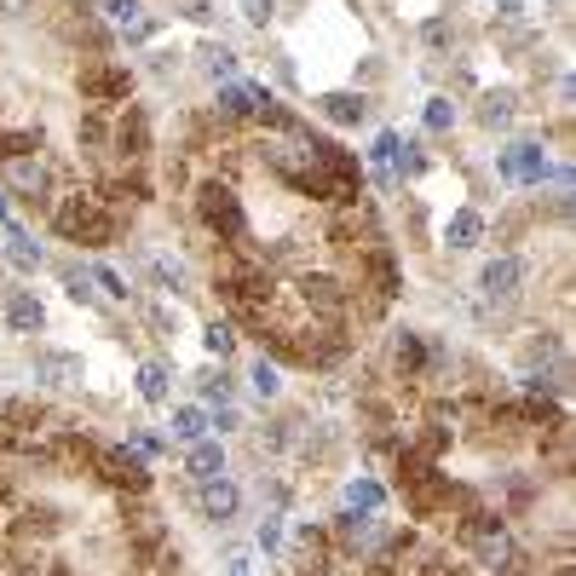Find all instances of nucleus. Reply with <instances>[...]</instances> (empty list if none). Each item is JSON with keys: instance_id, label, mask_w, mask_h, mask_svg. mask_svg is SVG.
Listing matches in <instances>:
<instances>
[{"instance_id": "nucleus-46", "label": "nucleus", "mask_w": 576, "mask_h": 576, "mask_svg": "<svg viewBox=\"0 0 576 576\" xmlns=\"http://www.w3.org/2000/svg\"><path fill=\"white\" fill-rule=\"evenodd\" d=\"M242 18L254 23V30H265V23L278 18V0H242Z\"/></svg>"}, {"instance_id": "nucleus-49", "label": "nucleus", "mask_w": 576, "mask_h": 576, "mask_svg": "<svg viewBox=\"0 0 576 576\" xmlns=\"http://www.w3.org/2000/svg\"><path fill=\"white\" fill-rule=\"evenodd\" d=\"M133 449L150 461V456H162V438H156V433H144V427H133Z\"/></svg>"}, {"instance_id": "nucleus-39", "label": "nucleus", "mask_w": 576, "mask_h": 576, "mask_svg": "<svg viewBox=\"0 0 576 576\" xmlns=\"http://www.w3.org/2000/svg\"><path fill=\"white\" fill-rule=\"evenodd\" d=\"M64 294L75 300V306H105V294H98L93 271H64Z\"/></svg>"}, {"instance_id": "nucleus-5", "label": "nucleus", "mask_w": 576, "mask_h": 576, "mask_svg": "<svg viewBox=\"0 0 576 576\" xmlns=\"http://www.w3.org/2000/svg\"><path fill=\"white\" fill-rule=\"evenodd\" d=\"M547 144L542 139H519L508 150H496V180L502 185H547Z\"/></svg>"}, {"instance_id": "nucleus-16", "label": "nucleus", "mask_w": 576, "mask_h": 576, "mask_svg": "<svg viewBox=\"0 0 576 576\" xmlns=\"http://www.w3.org/2000/svg\"><path fill=\"white\" fill-rule=\"evenodd\" d=\"M260 81H219V93H214V110L225 116V121H231V128H237V121H254V110H260Z\"/></svg>"}, {"instance_id": "nucleus-52", "label": "nucleus", "mask_w": 576, "mask_h": 576, "mask_svg": "<svg viewBox=\"0 0 576 576\" xmlns=\"http://www.w3.org/2000/svg\"><path fill=\"white\" fill-rule=\"evenodd\" d=\"M519 18H524L519 0H502V7H496V23H519Z\"/></svg>"}, {"instance_id": "nucleus-12", "label": "nucleus", "mask_w": 576, "mask_h": 576, "mask_svg": "<svg viewBox=\"0 0 576 576\" xmlns=\"http://www.w3.org/2000/svg\"><path fill=\"white\" fill-rule=\"evenodd\" d=\"M467 554H472V565H479V576H502L508 559L519 554V542H513L508 524H496V531H479V536L467 542Z\"/></svg>"}, {"instance_id": "nucleus-17", "label": "nucleus", "mask_w": 576, "mask_h": 576, "mask_svg": "<svg viewBox=\"0 0 576 576\" xmlns=\"http://www.w3.org/2000/svg\"><path fill=\"white\" fill-rule=\"evenodd\" d=\"M317 116L335 121V128H363L369 121V98L358 87H340V93H323L317 98Z\"/></svg>"}, {"instance_id": "nucleus-3", "label": "nucleus", "mask_w": 576, "mask_h": 576, "mask_svg": "<svg viewBox=\"0 0 576 576\" xmlns=\"http://www.w3.org/2000/svg\"><path fill=\"white\" fill-rule=\"evenodd\" d=\"M75 87H81L87 105H128V98H133V69L121 58H81Z\"/></svg>"}, {"instance_id": "nucleus-34", "label": "nucleus", "mask_w": 576, "mask_h": 576, "mask_svg": "<svg viewBox=\"0 0 576 576\" xmlns=\"http://www.w3.org/2000/svg\"><path fill=\"white\" fill-rule=\"evenodd\" d=\"M196 392L208 398V404H231V392H237V381H231V369L225 363H208L203 374H196Z\"/></svg>"}, {"instance_id": "nucleus-15", "label": "nucleus", "mask_w": 576, "mask_h": 576, "mask_svg": "<svg viewBox=\"0 0 576 576\" xmlns=\"http://www.w3.org/2000/svg\"><path fill=\"white\" fill-rule=\"evenodd\" d=\"M392 369L404 374V381H421V374L433 369V346L421 340V329H392Z\"/></svg>"}, {"instance_id": "nucleus-6", "label": "nucleus", "mask_w": 576, "mask_h": 576, "mask_svg": "<svg viewBox=\"0 0 576 576\" xmlns=\"http://www.w3.org/2000/svg\"><path fill=\"white\" fill-rule=\"evenodd\" d=\"M358 289L381 294L387 306L404 294V265H398V254H392L387 242H374V248H363V254H358Z\"/></svg>"}, {"instance_id": "nucleus-1", "label": "nucleus", "mask_w": 576, "mask_h": 576, "mask_svg": "<svg viewBox=\"0 0 576 576\" xmlns=\"http://www.w3.org/2000/svg\"><path fill=\"white\" fill-rule=\"evenodd\" d=\"M196 196V219L208 225V237H219V242H248V208H242V196H237V185L231 180H203L191 191Z\"/></svg>"}, {"instance_id": "nucleus-42", "label": "nucleus", "mask_w": 576, "mask_h": 576, "mask_svg": "<svg viewBox=\"0 0 576 576\" xmlns=\"http://www.w3.org/2000/svg\"><path fill=\"white\" fill-rule=\"evenodd\" d=\"M150 278H156V289H167V294H185V271H180V260H150Z\"/></svg>"}, {"instance_id": "nucleus-35", "label": "nucleus", "mask_w": 576, "mask_h": 576, "mask_svg": "<svg viewBox=\"0 0 576 576\" xmlns=\"http://www.w3.org/2000/svg\"><path fill=\"white\" fill-rule=\"evenodd\" d=\"M203 346H208L214 363H225V358L237 352V323H231V317H214L208 329H203Z\"/></svg>"}, {"instance_id": "nucleus-47", "label": "nucleus", "mask_w": 576, "mask_h": 576, "mask_svg": "<svg viewBox=\"0 0 576 576\" xmlns=\"http://www.w3.org/2000/svg\"><path fill=\"white\" fill-rule=\"evenodd\" d=\"M531 219H536L531 208H513V214L502 219V231H496V237H502V242H519V237H524V225H531Z\"/></svg>"}, {"instance_id": "nucleus-25", "label": "nucleus", "mask_w": 576, "mask_h": 576, "mask_svg": "<svg viewBox=\"0 0 576 576\" xmlns=\"http://www.w3.org/2000/svg\"><path fill=\"white\" fill-rule=\"evenodd\" d=\"M75 144H81L93 162H105L110 156V116L105 110H81V121H75Z\"/></svg>"}, {"instance_id": "nucleus-23", "label": "nucleus", "mask_w": 576, "mask_h": 576, "mask_svg": "<svg viewBox=\"0 0 576 576\" xmlns=\"http://www.w3.org/2000/svg\"><path fill=\"white\" fill-rule=\"evenodd\" d=\"M7 323L18 335H41L46 329V306L35 300V289H7Z\"/></svg>"}, {"instance_id": "nucleus-31", "label": "nucleus", "mask_w": 576, "mask_h": 576, "mask_svg": "<svg viewBox=\"0 0 576 576\" xmlns=\"http://www.w3.org/2000/svg\"><path fill=\"white\" fill-rule=\"evenodd\" d=\"M346 508H352V513H381L387 508V485L369 479V472H358V479L346 485Z\"/></svg>"}, {"instance_id": "nucleus-7", "label": "nucleus", "mask_w": 576, "mask_h": 576, "mask_svg": "<svg viewBox=\"0 0 576 576\" xmlns=\"http://www.w3.org/2000/svg\"><path fill=\"white\" fill-rule=\"evenodd\" d=\"M121 531H128L133 554L150 559V554H156V547L167 542V513L150 508V496H128V519H121Z\"/></svg>"}, {"instance_id": "nucleus-38", "label": "nucleus", "mask_w": 576, "mask_h": 576, "mask_svg": "<svg viewBox=\"0 0 576 576\" xmlns=\"http://www.w3.org/2000/svg\"><path fill=\"white\" fill-rule=\"evenodd\" d=\"M12 156H41V128L0 133V162H12Z\"/></svg>"}, {"instance_id": "nucleus-48", "label": "nucleus", "mask_w": 576, "mask_h": 576, "mask_svg": "<svg viewBox=\"0 0 576 576\" xmlns=\"http://www.w3.org/2000/svg\"><path fill=\"white\" fill-rule=\"evenodd\" d=\"M173 69H180V53H167V46H162V53H150V75H162V81H167Z\"/></svg>"}, {"instance_id": "nucleus-21", "label": "nucleus", "mask_w": 576, "mask_h": 576, "mask_svg": "<svg viewBox=\"0 0 576 576\" xmlns=\"http://www.w3.org/2000/svg\"><path fill=\"white\" fill-rule=\"evenodd\" d=\"M254 121H260L265 133H278V139H306V133H312L306 121H300V116L283 105L278 93H260V110H254Z\"/></svg>"}, {"instance_id": "nucleus-4", "label": "nucleus", "mask_w": 576, "mask_h": 576, "mask_svg": "<svg viewBox=\"0 0 576 576\" xmlns=\"http://www.w3.org/2000/svg\"><path fill=\"white\" fill-rule=\"evenodd\" d=\"M0 185H7V196H18L23 208H53V173H46L41 156H12L0 162Z\"/></svg>"}, {"instance_id": "nucleus-13", "label": "nucleus", "mask_w": 576, "mask_h": 576, "mask_svg": "<svg viewBox=\"0 0 576 576\" xmlns=\"http://www.w3.org/2000/svg\"><path fill=\"white\" fill-rule=\"evenodd\" d=\"M404 496V513L410 519H444V496H449V472H427V479H415V485H404L398 490Z\"/></svg>"}, {"instance_id": "nucleus-51", "label": "nucleus", "mask_w": 576, "mask_h": 576, "mask_svg": "<svg viewBox=\"0 0 576 576\" xmlns=\"http://www.w3.org/2000/svg\"><path fill=\"white\" fill-rule=\"evenodd\" d=\"M185 18L191 23H214V0H185Z\"/></svg>"}, {"instance_id": "nucleus-37", "label": "nucleus", "mask_w": 576, "mask_h": 576, "mask_svg": "<svg viewBox=\"0 0 576 576\" xmlns=\"http://www.w3.org/2000/svg\"><path fill=\"white\" fill-rule=\"evenodd\" d=\"M421 128H427V133H449V128H456V98H449V93H433L427 110H421Z\"/></svg>"}, {"instance_id": "nucleus-40", "label": "nucleus", "mask_w": 576, "mask_h": 576, "mask_svg": "<svg viewBox=\"0 0 576 576\" xmlns=\"http://www.w3.org/2000/svg\"><path fill=\"white\" fill-rule=\"evenodd\" d=\"M248 387H254V398H278V392H283V374H278V363H271V358H260L254 369H248Z\"/></svg>"}, {"instance_id": "nucleus-26", "label": "nucleus", "mask_w": 576, "mask_h": 576, "mask_svg": "<svg viewBox=\"0 0 576 576\" xmlns=\"http://www.w3.org/2000/svg\"><path fill=\"white\" fill-rule=\"evenodd\" d=\"M444 242L461 248V254H467V248H479L485 242V214L479 208H456V214L444 219Z\"/></svg>"}, {"instance_id": "nucleus-11", "label": "nucleus", "mask_w": 576, "mask_h": 576, "mask_svg": "<svg viewBox=\"0 0 576 576\" xmlns=\"http://www.w3.org/2000/svg\"><path fill=\"white\" fill-rule=\"evenodd\" d=\"M519 283H524L519 254H496V260H485V271H479V294L490 300V306H513V300H519Z\"/></svg>"}, {"instance_id": "nucleus-29", "label": "nucleus", "mask_w": 576, "mask_h": 576, "mask_svg": "<svg viewBox=\"0 0 576 576\" xmlns=\"http://www.w3.org/2000/svg\"><path fill=\"white\" fill-rule=\"evenodd\" d=\"M7 260L23 271V278H35V271L46 265V248H41L30 231H7Z\"/></svg>"}, {"instance_id": "nucleus-44", "label": "nucleus", "mask_w": 576, "mask_h": 576, "mask_svg": "<svg viewBox=\"0 0 576 576\" xmlns=\"http://www.w3.org/2000/svg\"><path fill=\"white\" fill-rule=\"evenodd\" d=\"M254 542L265 547V554H278V547H283V513H265L260 531H254Z\"/></svg>"}, {"instance_id": "nucleus-10", "label": "nucleus", "mask_w": 576, "mask_h": 576, "mask_svg": "<svg viewBox=\"0 0 576 576\" xmlns=\"http://www.w3.org/2000/svg\"><path fill=\"white\" fill-rule=\"evenodd\" d=\"M536 449H542V472H547V479H570V472H576V433H570V415L554 421V427H542Z\"/></svg>"}, {"instance_id": "nucleus-36", "label": "nucleus", "mask_w": 576, "mask_h": 576, "mask_svg": "<svg viewBox=\"0 0 576 576\" xmlns=\"http://www.w3.org/2000/svg\"><path fill=\"white\" fill-rule=\"evenodd\" d=\"M472 116H479V128H490V133L508 128V121H513V93H485Z\"/></svg>"}, {"instance_id": "nucleus-30", "label": "nucleus", "mask_w": 576, "mask_h": 576, "mask_svg": "<svg viewBox=\"0 0 576 576\" xmlns=\"http://www.w3.org/2000/svg\"><path fill=\"white\" fill-rule=\"evenodd\" d=\"M167 433L180 438V444H196V438H208V410H203V404H173V421H167Z\"/></svg>"}, {"instance_id": "nucleus-28", "label": "nucleus", "mask_w": 576, "mask_h": 576, "mask_svg": "<svg viewBox=\"0 0 576 576\" xmlns=\"http://www.w3.org/2000/svg\"><path fill=\"white\" fill-rule=\"evenodd\" d=\"M12 531H23V536L46 542V536H58V531H64V513H58V508H46V502H30V508L18 513V524H12Z\"/></svg>"}, {"instance_id": "nucleus-45", "label": "nucleus", "mask_w": 576, "mask_h": 576, "mask_svg": "<svg viewBox=\"0 0 576 576\" xmlns=\"http://www.w3.org/2000/svg\"><path fill=\"white\" fill-rule=\"evenodd\" d=\"M214 427H219V438L237 433V427H242V410H237V404H214V410H208V433H214Z\"/></svg>"}, {"instance_id": "nucleus-50", "label": "nucleus", "mask_w": 576, "mask_h": 576, "mask_svg": "<svg viewBox=\"0 0 576 576\" xmlns=\"http://www.w3.org/2000/svg\"><path fill=\"white\" fill-rule=\"evenodd\" d=\"M150 323H156V329H162L167 340H173V329H180V317H173L167 306H150Z\"/></svg>"}, {"instance_id": "nucleus-22", "label": "nucleus", "mask_w": 576, "mask_h": 576, "mask_svg": "<svg viewBox=\"0 0 576 576\" xmlns=\"http://www.w3.org/2000/svg\"><path fill=\"white\" fill-rule=\"evenodd\" d=\"M116 237H121V219H116L110 208H98V203H93V208L81 214V225L69 231V242H81V248H110Z\"/></svg>"}, {"instance_id": "nucleus-41", "label": "nucleus", "mask_w": 576, "mask_h": 576, "mask_svg": "<svg viewBox=\"0 0 576 576\" xmlns=\"http://www.w3.org/2000/svg\"><path fill=\"white\" fill-rule=\"evenodd\" d=\"M421 46L449 53V46H456V23H449V18H427V23H421Z\"/></svg>"}, {"instance_id": "nucleus-53", "label": "nucleus", "mask_w": 576, "mask_h": 576, "mask_svg": "<svg viewBox=\"0 0 576 576\" xmlns=\"http://www.w3.org/2000/svg\"><path fill=\"white\" fill-rule=\"evenodd\" d=\"M30 7H35V0H0V12H7V18H23Z\"/></svg>"}, {"instance_id": "nucleus-2", "label": "nucleus", "mask_w": 576, "mask_h": 576, "mask_svg": "<svg viewBox=\"0 0 576 576\" xmlns=\"http://www.w3.org/2000/svg\"><path fill=\"white\" fill-rule=\"evenodd\" d=\"M93 472L105 479L110 490H121V496H150V461L139 456L133 444H98V456H93Z\"/></svg>"}, {"instance_id": "nucleus-27", "label": "nucleus", "mask_w": 576, "mask_h": 576, "mask_svg": "<svg viewBox=\"0 0 576 576\" xmlns=\"http://www.w3.org/2000/svg\"><path fill=\"white\" fill-rule=\"evenodd\" d=\"M237 64H242L237 46H225V41H208L203 53H196V69H203L214 87H219V81H237Z\"/></svg>"}, {"instance_id": "nucleus-43", "label": "nucleus", "mask_w": 576, "mask_h": 576, "mask_svg": "<svg viewBox=\"0 0 576 576\" xmlns=\"http://www.w3.org/2000/svg\"><path fill=\"white\" fill-rule=\"evenodd\" d=\"M93 283H98V294H105V300H128V294H133L128 278H121V271H110V265H98V271H93Z\"/></svg>"}, {"instance_id": "nucleus-32", "label": "nucleus", "mask_w": 576, "mask_h": 576, "mask_svg": "<svg viewBox=\"0 0 576 576\" xmlns=\"http://www.w3.org/2000/svg\"><path fill=\"white\" fill-rule=\"evenodd\" d=\"M427 167H433L427 150H421L415 139H398V150H392V180H398V185H404V180H421Z\"/></svg>"}, {"instance_id": "nucleus-19", "label": "nucleus", "mask_w": 576, "mask_h": 576, "mask_svg": "<svg viewBox=\"0 0 576 576\" xmlns=\"http://www.w3.org/2000/svg\"><path fill=\"white\" fill-rule=\"evenodd\" d=\"M185 479L191 485H208V479H225V444L208 433V438H196L185 444Z\"/></svg>"}, {"instance_id": "nucleus-9", "label": "nucleus", "mask_w": 576, "mask_h": 576, "mask_svg": "<svg viewBox=\"0 0 576 576\" xmlns=\"http://www.w3.org/2000/svg\"><path fill=\"white\" fill-rule=\"evenodd\" d=\"M294 294L312 317H346V283L329 278V271H306V278L294 283Z\"/></svg>"}, {"instance_id": "nucleus-24", "label": "nucleus", "mask_w": 576, "mask_h": 576, "mask_svg": "<svg viewBox=\"0 0 576 576\" xmlns=\"http://www.w3.org/2000/svg\"><path fill=\"white\" fill-rule=\"evenodd\" d=\"M0 421H7V427H18V433H41L46 421H53V410L41 404V398H0Z\"/></svg>"}, {"instance_id": "nucleus-33", "label": "nucleus", "mask_w": 576, "mask_h": 576, "mask_svg": "<svg viewBox=\"0 0 576 576\" xmlns=\"http://www.w3.org/2000/svg\"><path fill=\"white\" fill-rule=\"evenodd\" d=\"M167 381H173L167 363H139V374H133V387H139L144 404H167V392H173Z\"/></svg>"}, {"instance_id": "nucleus-14", "label": "nucleus", "mask_w": 576, "mask_h": 576, "mask_svg": "<svg viewBox=\"0 0 576 576\" xmlns=\"http://www.w3.org/2000/svg\"><path fill=\"white\" fill-rule=\"evenodd\" d=\"M98 18H110L128 46H144L150 35H156V18H150L139 0H98Z\"/></svg>"}, {"instance_id": "nucleus-54", "label": "nucleus", "mask_w": 576, "mask_h": 576, "mask_svg": "<svg viewBox=\"0 0 576 576\" xmlns=\"http://www.w3.org/2000/svg\"><path fill=\"white\" fill-rule=\"evenodd\" d=\"M278 81H283V87H294V64H289V53H278Z\"/></svg>"}, {"instance_id": "nucleus-55", "label": "nucleus", "mask_w": 576, "mask_h": 576, "mask_svg": "<svg viewBox=\"0 0 576 576\" xmlns=\"http://www.w3.org/2000/svg\"><path fill=\"white\" fill-rule=\"evenodd\" d=\"M0 225H7V196H0Z\"/></svg>"}, {"instance_id": "nucleus-20", "label": "nucleus", "mask_w": 576, "mask_h": 576, "mask_svg": "<svg viewBox=\"0 0 576 576\" xmlns=\"http://www.w3.org/2000/svg\"><path fill=\"white\" fill-rule=\"evenodd\" d=\"M35 381L53 387V392L81 387V358H75V352H35Z\"/></svg>"}, {"instance_id": "nucleus-18", "label": "nucleus", "mask_w": 576, "mask_h": 576, "mask_svg": "<svg viewBox=\"0 0 576 576\" xmlns=\"http://www.w3.org/2000/svg\"><path fill=\"white\" fill-rule=\"evenodd\" d=\"M196 508H203L208 524H231L242 508V490L231 479H208V485H196Z\"/></svg>"}, {"instance_id": "nucleus-8", "label": "nucleus", "mask_w": 576, "mask_h": 576, "mask_svg": "<svg viewBox=\"0 0 576 576\" xmlns=\"http://www.w3.org/2000/svg\"><path fill=\"white\" fill-rule=\"evenodd\" d=\"M110 156L116 162H144L150 156V110L133 105V98H128V110L110 121Z\"/></svg>"}]
</instances>
